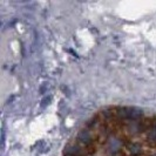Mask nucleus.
<instances>
[{"label": "nucleus", "mask_w": 156, "mask_h": 156, "mask_svg": "<svg viewBox=\"0 0 156 156\" xmlns=\"http://www.w3.org/2000/svg\"><path fill=\"white\" fill-rule=\"evenodd\" d=\"M93 154H95V147H85L76 141L67 144L63 149L65 156H92Z\"/></svg>", "instance_id": "obj_1"}, {"label": "nucleus", "mask_w": 156, "mask_h": 156, "mask_svg": "<svg viewBox=\"0 0 156 156\" xmlns=\"http://www.w3.org/2000/svg\"><path fill=\"white\" fill-rule=\"evenodd\" d=\"M96 133L92 132L88 128H81L79 130L78 135H76V142L85 146V147H95V141L98 140V136L95 135Z\"/></svg>", "instance_id": "obj_2"}, {"label": "nucleus", "mask_w": 156, "mask_h": 156, "mask_svg": "<svg viewBox=\"0 0 156 156\" xmlns=\"http://www.w3.org/2000/svg\"><path fill=\"white\" fill-rule=\"evenodd\" d=\"M107 150L108 153L113 154V153H117V151H121L122 150V146H123V141L121 140L120 137H117L116 135H113L107 139Z\"/></svg>", "instance_id": "obj_3"}, {"label": "nucleus", "mask_w": 156, "mask_h": 156, "mask_svg": "<svg viewBox=\"0 0 156 156\" xmlns=\"http://www.w3.org/2000/svg\"><path fill=\"white\" fill-rule=\"evenodd\" d=\"M140 121H129V122L126 123V126H125L126 132L129 134L130 136L135 137V136H139L141 134H143L142 133V129H141Z\"/></svg>", "instance_id": "obj_4"}, {"label": "nucleus", "mask_w": 156, "mask_h": 156, "mask_svg": "<svg viewBox=\"0 0 156 156\" xmlns=\"http://www.w3.org/2000/svg\"><path fill=\"white\" fill-rule=\"evenodd\" d=\"M126 151L130 156H141L143 149H142L140 143L130 141V142H127L126 143Z\"/></svg>", "instance_id": "obj_5"}, {"label": "nucleus", "mask_w": 156, "mask_h": 156, "mask_svg": "<svg viewBox=\"0 0 156 156\" xmlns=\"http://www.w3.org/2000/svg\"><path fill=\"white\" fill-rule=\"evenodd\" d=\"M147 141L148 143H150L151 146H156V117L154 120V123L150 127L148 132H147Z\"/></svg>", "instance_id": "obj_6"}, {"label": "nucleus", "mask_w": 156, "mask_h": 156, "mask_svg": "<svg viewBox=\"0 0 156 156\" xmlns=\"http://www.w3.org/2000/svg\"><path fill=\"white\" fill-rule=\"evenodd\" d=\"M49 101H51V96H48V98H45V99L41 101V107H46L47 105L49 103Z\"/></svg>", "instance_id": "obj_7"}, {"label": "nucleus", "mask_w": 156, "mask_h": 156, "mask_svg": "<svg viewBox=\"0 0 156 156\" xmlns=\"http://www.w3.org/2000/svg\"><path fill=\"white\" fill-rule=\"evenodd\" d=\"M4 146H5V130L2 129V132H1V147L4 148Z\"/></svg>", "instance_id": "obj_8"}, {"label": "nucleus", "mask_w": 156, "mask_h": 156, "mask_svg": "<svg viewBox=\"0 0 156 156\" xmlns=\"http://www.w3.org/2000/svg\"><path fill=\"white\" fill-rule=\"evenodd\" d=\"M109 156H125V154H123L122 151H117V153H113V154H110Z\"/></svg>", "instance_id": "obj_9"}, {"label": "nucleus", "mask_w": 156, "mask_h": 156, "mask_svg": "<svg viewBox=\"0 0 156 156\" xmlns=\"http://www.w3.org/2000/svg\"><path fill=\"white\" fill-rule=\"evenodd\" d=\"M151 156H156V153H155V154H153V155H151Z\"/></svg>", "instance_id": "obj_10"}]
</instances>
